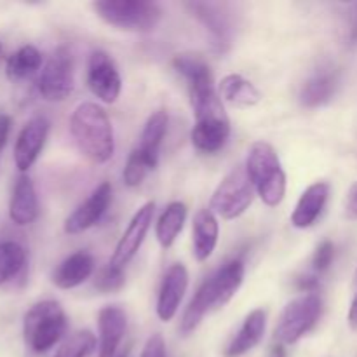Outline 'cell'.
I'll list each match as a JSON object with an SVG mask.
<instances>
[{"label": "cell", "mask_w": 357, "mask_h": 357, "mask_svg": "<svg viewBox=\"0 0 357 357\" xmlns=\"http://www.w3.org/2000/svg\"><path fill=\"white\" fill-rule=\"evenodd\" d=\"M70 132L80 152L94 164H105L114 157V128L107 112L96 103L79 105L70 119Z\"/></svg>", "instance_id": "cell-1"}, {"label": "cell", "mask_w": 357, "mask_h": 357, "mask_svg": "<svg viewBox=\"0 0 357 357\" xmlns=\"http://www.w3.org/2000/svg\"><path fill=\"white\" fill-rule=\"evenodd\" d=\"M190 103L195 115L192 143L202 153L220 152L230 136V121L222 98L215 87H199L190 91Z\"/></svg>", "instance_id": "cell-2"}, {"label": "cell", "mask_w": 357, "mask_h": 357, "mask_svg": "<svg viewBox=\"0 0 357 357\" xmlns=\"http://www.w3.org/2000/svg\"><path fill=\"white\" fill-rule=\"evenodd\" d=\"M246 171L255 190L271 208L282 202L286 195V174L278 152L267 142H257L250 146Z\"/></svg>", "instance_id": "cell-3"}, {"label": "cell", "mask_w": 357, "mask_h": 357, "mask_svg": "<svg viewBox=\"0 0 357 357\" xmlns=\"http://www.w3.org/2000/svg\"><path fill=\"white\" fill-rule=\"evenodd\" d=\"M68 319L56 300H44L31 307L24 316V342L35 354H44L65 335Z\"/></svg>", "instance_id": "cell-4"}, {"label": "cell", "mask_w": 357, "mask_h": 357, "mask_svg": "<svg viewBox=\"0 0 357 357\" xmlns=\"http://www.w3.org/2000/svg\"><path fill=\"white\" fill-rule=\"evenodd\" d=\"M93 9L105 23L126 31L149 33L162 20V10L149 0H98Z\"/></svg>", "instance_id": "cell-5"}, {"label": "cell", "mask_w": 357, "mask_h": 357, "mask_svg": "<svg viewBox=\"0 0 357 357\" xmlns=\"http://www.w3.org/2000/svg\"><path fill=\"white\" fill-rule=\"evenodd\" d=\"M253 195L255 187L248 176L246 167L237 166L220 181L209 209L223 220H236L250 208Z\"/></svg>", "instance_id": "cell-6"}, {"label": "cell", "mask_w": 357, "mask_h": 357, "mask_svg": "<svg viewBox=\"0 0 357 357\" xmlns=\"http://www.w3.org/2000/svg\"><path fill=\"white\" fill-rule=\"evenodd\" d=\"M321 310H323V302L316 293H307L289 302L282 310L281 319L275 328V342L282 345L296 344L316 326Z\"/></svg>", "instance_id": "cell-7"}, {"label": "cell", "mask_w": 357, "mask_h": 357, "mask_svg": "<svg viewBox=\"0 0 357 357\" xmlns=\"http://www.w3.org/2000/svg\"><path fill=\"white\" fill-rule=\"evenodd\" d=\"M75 87L72 52L66 47H58L44 65L38 79V93L47 101H63Z\"/></svg>", "instance_id": "cell-8"}, {"label": "cell", "mask_w": 357, "mask_h": 357, "mask_svg": "<svg viewBox=\"0 0 357 357\" xmlns=\"http://www.w3.org/2000/svg\"><path fill=\"white\" fill-rule=\"evenodd\" d=\"M87 86L103 103H115L121 96L122 79L114 59L105 51H94L87 65Z\"/></svg>", "instance_id": "cell-9"}, {"label": "cell", "mask_w": 357, "mask_h": 357, "mask_svg": "<svg viewBox=\"0 0 357 357\" xmlns=\"http://www.w3.org/2000/svg\"><path fill=\"white\" fill-rule=\"evenodd\" d=\"M227 303L229 302H227L225 295H223L222 286H220L216 274L209 275V278L199 286L197 293H195L194 298L190 300L188 307L185 309L183 317H181L180 323V333L183 335V337H188L190 333H194L209 310L218 309V307L227 305Z\"/></svg>", "instance_id": "cell-10"}, {"label": "cell", "mask_w": 357, "mask_h": 357, "mask_svg": "<svg viewBox=\"0 0 357 357\" xmlns=\"http://www.w3.org/2000/svg\"><path fill=\"white\" fill-rule=\"evenodd\" d=\"M153 211H155V204L153 202H146V204H143L135 213L132 220L129 222L128 229H126V232L122 234L117 246H115L114 257H112L110 261L112 265H115L119 268H124L135 258V255L138 253L143 241H145L146 234H149L150 225H152Z\"/></svg>", "instance_id": "cell-11"}, {"label": "cell", "mask_w": 357, "mask_h": 357, "mask_svg": "<svg viewBox=\"0 0 357 357\" xmlns=\"http://www.w3.org/2000/svg\"><path fill=\"white\" fill-rule=\"evenodd\" d=\"M112 202V185L108 181H103L96 190L66 218L65 222V232L70 236H77L91 227L96 225L101 220V216L107 213L108 206Z\"/></svg>", "instance_id": "cell-12"}, {"label": "cell", "mask_w": 357, "mask_h": 357, "mask_svg": "<svg viewBox=\"0 0 357 357\" xmlns=\"http://www.w3.org/2000/svg\"><path fill=\"white\" fill-rule=\"evenodd\" d=\"M49 135V121L42 115L33 117L21 129L14 145V162L21 173H26L40 155Z\"/></svg>", "instance_id": "cell-13"}, {"label": "cell", "mask_w": 357, "mask_h": 357, "mask_svg": "<svg viewBox=\"0 0 357 357\" xmlns=\"http://www.w3.org/2000/svg\"><path fill=\"white\" fill-rule=\"evenodd\" d=\"M188 288V272L185 265L174 264L167 268L157 296V316L164 323H169L176 316L185 291Z\"/></svg>", "instance_id": "cell-14"}, {"label": "cell", "mask_w": 357, "mask_h": 357, "mask_svg": "<svg viewBox=\"0 0 357 357\" xmlns=\"http://www.w3.org/2000/svg\"><path fill=\"white\" fill-rule=\"evenodd\" d=\"M9 216L20 227H26L37 220L38 199L33 181L28 174H21L14 183L9 202Z\"/></svg>", "instance_id": "cell-15"}, {"label": "cell", "mask_w": 357, "mask_h": 357, "mask_svg": "<svg viewBox=\"0 0 357 357\" xmlns=\"http://www.w3.org/2000/svg\"><path fill=\"white\" fill-rule=\"evenodd\" d=\"M128 326V317L121 307H105L98 314V328H100V356L115 357L119 345Z\"/></svg>", "instance_id": "cell-16"}, {"label": "cell", "mask_w": 357, "mask_h": 357, "mask_svg": "<svg viewBox=\"0 0 357 357\" xmlns=\"http://www.w3.org/2000/svg\"><path fill=\"white\" fill-rule=\"evenodd\" d=\"M328 195H330V185L326 181H316L310 185L296 202V208L291 215V225L295 229L312 227L326 206Z\"/></svg>", "instance_id": "cell-17"}, {"label": "cell", "mask_w": 357, "mask_h": 357, "mask_svg": "<svg viewBox=\"0 0 357 357\" xmlns=\"http://www.w3.org/2000/svg\"><path fill=\"white\" fill-rule=\"evenodd\" d=\"M94 272V258L87 251H77L58 265L52 282L59 289H72L86 282Z\"/></svg>", "instance_id": "cell-18"}, {"label": "cell", "mask_w": 357, "mask_h": 357, "mask_svg": "<svg viewBox=\"0 0 357 357\" xmlns=\"http://www.w3.org/2000/svg\"><path fill=\"white\" fill-rule=\"evenodd\" d=\"M265 328H267V314L264 309H257L248 314L241 330L227 345L225 357H241L257 347L264 338Z\"/></svg>", "instance_id": "cell-19"}, {"label": "cell", "mask_w": 357, "mask_h": 357, "mask_svg": "<svg viewBox=\"0 0 357 357\" xmlns=\"http://www.w3.org/2000/svg\"><path fill=\"white\" fill-rule=\"evenodd\" d=\"M167 121L169 119L164 110H157L155 114L150 115L145 128H143L142 136H139V143L135 149L149 162L152 169H155L157 164H159V152L167 131Z\"/></svg>", "instance_id": "cell-20"}, {"label": "cell", "mask_w": 357, "mask_h": 357, "mask_svg": "<svg viewBox=\"0 0 357 357\" xmlns=\"http://www.w3.org/2000/svg\"><path fill=\"white\" fill-rule=\"evenodd\" d=\"M218 220L211 209H201L194 218L192 227V243H194V257L197 261H206L218 244Z\"/></svg>", "instance_id": "cell-21"}, {"label": "cell", "mask_w": 357, "mask_h": 357, "mask_svg": "<svg viewBox=\"0 0 357 357\" xmlns=\"http://www.w3.org/2000/svg\"><path fill=\"white\" fill-rule=\"evenodd\" d=\"M338 77L331 70H319L300 89V103L305 108H317L326 105L337 93Z\"/></svg>", "instance_id": "cell-22"}, {"label": "cell", "mask_w": 357, "mask_h": 357, "mask_svg": "<svg viewBox=\"0 0 357 357\" xmlns=\"http://www.w3.org/2000/svg\"><path fill=\"white\" fill-rule=\"evenodd\" d=\"M187 7L190 9V13L201 21L206 26V30H209V33L215 37L216 44L220 45V49H223V45H227L230 42V23L227 20L225 14L220 10V6L216 3H206V2H190L187 3Z\"/></svg>", "instance_id": "cell-23"}, {"label": "cell", "mask_w": 357, "mask_h": 357, "mask_svg": "<svg viewBox=\"0 0 357 357\" xmlns=\"http://www.w3.org/2000/svg\"><path fill=\"white\" fill-rule=\"evenodd\" d=\"M218 94L227 103L237 105V107H253L261 100L260 91L253 86V82L244 79L239 73H230L223 77L218 86Z\"/></svg>", "instance_id": "cell-24"}, {"label": "cell", "mask_w": 357, "mask_h": 357, "mask_svg": "<svg viewBox=\"0 0 357 357\" xmlns=\"http://www.w3.org/2000/svg\"><path fill=\"white\" fill-rule=\"evenodd\" d=\"M185 220H187V206L180 201H174L166 206V209L160 215L159 222H157L155 236L160 246L164 250L171 248L183 230Z\"/></svg>", "instance_id": "cell-25"}, {"label": "cell", "mask_w": 357, "mask_h": 357, "mask_svg": "<svg viewBox=\"0 0 357 357\" xmlns=\"http://www.w3.org/2000/svg\"><path fill=\"white\" fill-rule=\"evenodd\" d=\"M42 66V54L33 45H23L7 58L6 72L10 80H23Z\"/></svg>", "instance_id": "cell-26"}, {"label": "cell", "mask_w": 357, "mask_h": 357, "mask_svg": "<svg viewBox=\"0 0 357 357\" xmlns=\"http://www.w3.org/2000/svg\"><path fill=\"white\" fill-rule=\"evenodd\" d=\"M26 264V251L16 241L0 243V284L10 281L23 271Z\"/></svg>", "instance_id": "cell-27"}, {"label": "cell", "mask_w": 357, "mask_h": 357, "mask_svg": "<svg viewBox=\"0 0 357 357\" xmlns=\"http://www.w3.org/2000/svg\"><path fill=\"white\" fill-rule=\"evenodd\" d=\"M96 349V337L89 330L77 331L58 349L54 357H89Z\"/></svg>", "instance_id": "cell-28"}, {"label": "cell", "mask_w": 357, "mask_h": 357, "mask_svg": "<svg viewBox=\"0 0 357 357\" xmlns=\"http://www.w3.org/2000/svg\"><path fill=\"white\" fill-rule=\"evenodd\" d=\"M126 275L124 268H119L115 265L108 264L107 267L100 268L94 278V288L100 293H114L124 286Z\"/></svg>", "instance_id": "cell-29"}, {"label": "cell", "mask_w": 357, "mask_h": 357, "mask_svg": "<svg viewBox=\"0 0 357 357\" xmlns=\"http://www.w3.org/2000/svg\"><path fill=\"white\" fill-rule=\"evenodd\" d=\"M150 169H152V167L149 166V162H146L136 150H132L128 162H126L124 174H122V176H124V183L131 188L138 187V185H142V181L145 180L146 173H149Z\"/></svg>", "instance_id": "cell-30"}, {"label": "cell", "mask_w": 357, "mask_h": 357, "mask_svg": "<svg viewBox=\"0 0 357 357\" xmlns=\"http://www.w3.org/2000/svg\"><path fill=\"white\" fill-rule=\"evenodd\" d=\"M335 258V246L331 241H323V243L317 246L316 253L312 257V265L316 272H324L330 268L331 261Z\"/></svg>", "instance_id": "cell-31"}, {"label": "cell", "mask_w": 357, "mask_h": 357, "mask_svg": "<svg viewBox=\"0 0 357 357\" xmlns=\"http://www.w3.org/2000/svg\"><path fill=\"white\" fill-rule=\"evenodd\" d=\"M142 357H166V344L160 333L152 335L143 347Z\"/></svg>", "instance_id": "cell-32"}, {"label": "cell", "mask_w": 357, "mask_h": 357, "mask_svg": "<svg viewBox=\"0 0 357 357\" xmlns=\"http://www.w3.org/2000/svg\"><path fill=\"white\" fill-rule=\"evenodd\" d=\"M345 216L349 220H357V181L352 185L345 199Z\"/></svg>", "instance_id": "cell-33"}, {"label": "cell", "mask_w": 357, "mask_h": 357, "mask_svg": "<svg viewBox=\"0 0 357 357\" xmlns=\"http://www.w3.org/2000/svg\"><path fill=\"white\" fill-rule=\"evenodd\" d=\"M10 126H13V121L7 114H0V157H2L3 146L7 145V138H9Z\"/></svg>", "instance_id": "cell-34"}, {"label": "cell", "mask_w": 357, "mask_h": 357, "mask_svg": "<svg viewBox=\"0 0 357 357\" xmlns=\"http://www.w3.org/2000/svg\"><path fill=\"white\" fill-rule=\"evenodd\" d=\"M296 286H298L300 291H305V293H316L319 289V281L317 278L314 275H307V278H300L296 281Z\"/></svg>", "instance_id": "cell-35"}, {"label": "cell", "mask_w": 357, "mask_h": 357, "mask_svg": "<svg viewBox=\"0 0 357 357\" xmlns=\"http://www.w3.org/2000/svg\"><path fill=\"white\" fill-rule=\"evenodd\" d=\"M356 289H357V272H356ZM349 324H351L352 328H357V293L354 296V300H352L351 303V310H349Z\"/></svg>", "instance_id": "cell-36"}, {"label": "cell", "mask_w": 357, "mask_h": 357, "mask_svg": "<svg viewBox=\"0 0 357 357\" xmlns=\"http://www.w3.org/2000/svg\"><path fill=\"white\" fill-rule=\"evenodd\" d=\"M268 357H288V352H286V347L282 344H274L271 347V354Z\"/></svg>", "instance_id": "cell-37"}, {"label": "cell", "mask_w": 357, "mask_h": 357, "mask_svg": "<svg viewBox=\"0 0 357 357\" xmlns=\"http://www.w3.org/2000/svg\"><path fill=\"white\" fill-rule=\"evenodd\" d=\"M3 59V45H2V42H0V61H2Z\"/></svg>", "instance_id": "cell-38"}]
</instances>
